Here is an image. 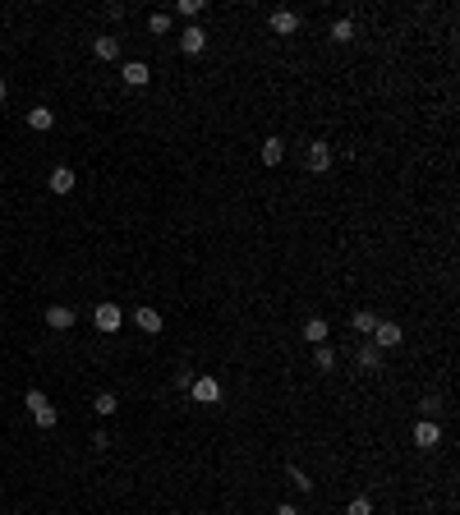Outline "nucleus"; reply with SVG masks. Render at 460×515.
Returning a JSON list of instances; mask_svg holds the SVG:
<instances>
[{
	"label": "nucleus",
	"mask_w": 460,
	"mask_h": 515,
	"mask_svg": "<svg viewBox=\"0 0 460 515\" xmlns=\"http://www.w3.org/2000/svg\"><path fill=\"white\" fill-rule=\"evenodd\" d=\"M92 55L97 60H115L120 55V37H92Z\"/></svg>",
	"instance_id": "nucleus-16"
},
{
	"label": "nucleus",
	"mask_w": 460,
	"mask_h": 515,
	"mask_svg": "<svg viewBox=\"0 0 460 515\" xmlns=\"http://www.w3.org/2000/svg\"><path fill=\"white\" fill-rule=\"evenodd\" d=\"M92 410L102 414V419H111L115 410H120V401H115V391H97V401H92Z\"/></svg>",
	"instance_id": "nucleus-21"
},
{
	"label": "nucleus",
	"mask_w": 460,
	"mask_h": 515,
	"mask_svg": "<svg viewBox=\"0 0 460 515\" xmlns=\"http://www.w3.org/2000/svg\"><path fill=\"white\" fill-rule=\"evenodd\" d=\"M258 157H262V166H281V161H286V143H281L277 134H272V139H262Z\"/></svg>",
	"instance_id": "nucleus-11"
},
{
	"label": "nucleus",
	"mask_w": 460,
	"mask_h": 515,
	"mask_svg": "<svg viewBox=\"0 0 460 515\" xmlns=\"http://www.w3.org/2000/svg\"><path fill=\"white\" fill-rule=\"evenodd\" d=\"M175 9H180L184 18H198V14H203V0H180V5H175Z\"/></svg>",
	"instance_id": "nucleus-26"
},
{
	"label": "nucleus",
	"mask_w": 460,
	"mask_h": 515,
	"mask_svg": "<svg viewBox=\"0 0 460 515\" xmlns=\"http://www.w3.org/2000/svg\"><path fill=\"white\" fill-rule=\"evenodd\" d=\"M74 322H78V313L70 304H51V308H46V327H51V332H70Z\"/></svg>",
	"instance_id": "nucleus-6"
},
{
	"label": "nucleus",
	"mask_w": 460,
	"mask_h": 515,
	"mask_svg": "<svg viewBox=\"0 0 460 515\" xmlns=\"http://www.w3.org/2000/svg\"><path fill=\"white\" fill-rule=\"evenodd\" d=\"M267 23H272V33H277V37H295L299 33V14H295V9H272Z\"/></svg>",
	"instance_id": "nucleus-4"
},
{
	"label": "nucleus",
	"mask_w": 460,
	"mask_h": 515,
	"mask_svg": "<svg viewBox=\"0 0 460 515\" xmlns=\"http://www.w3.org/2000/svg\"><path fill=\"white\" fill-rule=\"evenodd\" d=\"M28 129H37V134L55 129V111L51 106H33V111H28Z\"/></svg>",
	"instance_id": "nucleus-13"
},
{
	"label": "nucleus",
	"mask_w": 460,
	"mask_h": 515,
	"mask_svg": "<svg viewBox=\"0 0 460 515\" xmlns=\"http://www.w3.org/2000/svg\"><path fill=\"white\" fill-rule=\"evenodd\" d=\"M437 442H442V428H437L433 419H419L414 423V446H419V451H433Z\"/></svg>",
	"instance_id": "nucleus-7"
},
{
	"label": "nucleus",
	"mask_w": 460,
	"mask_h": 515,
	"mask_svg": "<svg viewBox=\"0 0 460 515\" xmlns=\"http://www.w3.org/2000/svg\"><path fill=\"white\" fill-rule=\"evenodd\" d=\"M120 79L129 83V87H148V83H152L148 60H129V65H120Z\"/></svg>",
	"instance_id": "nucleus-8"
},
{
	"label": "nucleus",
	"mask_w": 460,
	"mask_h": 515,
	"mask_svg": "<svg viewBox=\"0 0 460 515\" xmlns=\"http://www.w3.org/2000/svg\"><path fill=\"white\" fill-rule=\"evenodd\" d=\"M313 368L331 373V368H336V349H331V345H313Z\"/></svg>",
	"instance_id": "nucleus-20"
},
{
	"label": "nucleus",
	"mask_w": 460,
	"mask_h": 515,
	"mask_svg": "<svg viewBox=\"0 0 460 515\" xmlns=\"http://www.w3.org/2000/svg\"><path fill=\"white\" fill-rule=\"evenodd\" d=\"M400 341H405V332H400L396 322H378V327H373V345H378V349H396Z\"/></svg>",
	"instance_id": "nucleus-9"
},
{
	"label": "nucleus",
	"mask_w": 460,
	"mask_h": 515,
	"mask_svg": "<svg viewBox=\"0 0 460 515\" xmlns=\"http://www.w3.org/2000/svg\"><path fill=\"white\" fill-rule=\"evenodd\" d=\"M120 322H124L120 304H97V313H92V327H97V332H102V336L120 332Z\"/></svg>",
	"instance_id": "nucleus-1"
},
{
	"label": "nucleus",
	"mask_w": 460,
	"mask_h": 515,
	"mask_svg": "<svg viewBox=\"0 0 460 515\" xmlns=\"http://www.w3.org/2000/svg\"><path fill=\"white\" fill-rule=\"evenodd\" d=\"M33 419H37V428H55V423H60V410H55V405L46 401L42 410H33Z\"/></svg>",
	"instance_id": "nucleus-22"
},
{
	"label": "nucleus",
	"mask_w": 460,
	"mask_h": 515,
	"mask_svg": "<svg viewBox=\"0 0 460 515\" xmlns=\"http://www.w3.org/2000/svg\"><path fill=\"white\" fill-rule=\"evenodd\" d=\"M286 479H290V483H295V488H299V492H309V488H313V479H309V474H304V470H299V465H286Z\"/></svg>",
	"instance_id": "nucleus-23"
},
{
	"label": "nucleus",
	"mask_w": 460,
	"mask_h": 515,
	"mask_svg": "<svg viewBox=\"0 0 460 515\" xmlns=\"http://www.w3.org/2000/svg\"><path fill=\"white\" fill-rule=\"evenodd\" d=\"M304 161H309L313 175H327V170H331V143H322V139L309 143V157H304Z\"/></svg>",
	"instance_id": "nucleus-5"
},
{
	"label": "nucleus",
	"mask_w": 460,
	"mask_h": 515,
	"mask_svg": "<svg viewBox=\"0 0 460 515\" xmlns=\"http://www.w3.org/2000/svg\"><path fill=\"white\" fill-rule=\"evenodd\" d=\"M171 28H175V18L166 14V9H156V14H148V33H152V37H166Z\"/></svg>",
	"instance_id": "nucleus-19"
},
{
	"label": "nucleus",
	"mask_w": 460,
	"mask_h": 515,
	"mask_svg": "<svg viewBox=\"0 0 460 515\" xmlns=\"http://www.w3.org/2000/svg\"><path fill=\"white\" fill-rule=\"evenodd\" d=\"M5 97H9V87H5V79H0V102H5Z\"/></svg>",
	"instance_id": "nucleus-28"
},
{
	"label": "nucleus",
	"mask_w": 460,
	"mask_h": 515,
	"mask_svg": "<svg viewBox=\"0 0 460 515\" xmlns=\"http://www.w3.org/2000/svg\"><path fill=\"white\" fill-rule=\"evenodd\" d=\"M189 396H193V401H198V405H217L221 401V382H217V377H193V386H189Z\"/></svg>",
	"instance_id": "nucleus-3"
},
{
	"label": "nucleus",
	"mask_w": 460,
	"mask_h": 515,
	"mask_svg": "<svg viewBox=\"0 0 460 515\" xmlns=\"http://www.w3.org/2000/svg\"><path fill=\"white\" fill-rule=\"evenodd\" d=\"M171 515H180V511H171Z\"/></svg>",
	"instance_id": "nucleus-29"
},
{
	"label": "nucleus",
	"mask_w": 460,
	"mask_h": 515,
	"mask_svg": "<svg viewBox=\"0 0 460 515\" xmlns=\"http://www.w3.org/2000/svg\"><path fill=\"white\" fill-rule=\"evenodd\" d=\"M346 515H373V502H368V497H355L346 506Z\"/></svg>",
	"instance_id": "nucleus-24"
},
{
	"label": "nucleus",
	"mask_w": 460,
	"mask_h": 515,
	"mask_svg": "<svg viewBox=\"0 0 460 515\" xmlns=\"http://www.w3.org/2000/svg\"><path fill=\"white\" fill-rule=\"evenodd\" d=\"M331 42H336V46L355 42V18H336V23H331Z\"/></svg>",
	"instance_id": "nucleus-18"
},
{
	"label": "nucleus",
	"mask_w": 460,
	"mask_h": 515,
	"mask_svg": "<svg viewBox=\"0 0 460 515\" xmlns=\"http://www.w3.org/2000/svg\"><path fill=\"white\" fill-rule=\"evenodd\" d=\"M134 327H139L143 336H156L161 332V313H156V308H134Z\"/></svg>",
	"instance_id": "nucleus-12"
},
{
	"label": "nucleus",
	"mask_w": 460,
	"mask_h": 515,
	"mask_svg": "<svg viewBox=\"0 0 460 515\" xmlns=\"http://www.w3.org/2000/svg\"><path fill=\"white\" fill-rule=\"evenodd\" d=\"M355 359H359V368H364V373H378V368H383V349H378L373 341L359 345V349H355Z\"/></svg>",
	"instance_id": "nucleus-14"
},
{
	"label": "nucleus",
	"mask_w": 460,
	"mask_h": 515,
	"mask_svg": "<svg viewBox=\"0 0 460 515\" xmlns=\"http://www.w3.org/2000/svg\"><path fill=\"white\" fill-rule=\"evenodd\" d=\"M23 405H28V410H42V405H46V391H37V386H28Z\"/></svg>",
	"instance_id": "nucleus-25"
},
{
	"label": "nucleus",
	"mask_w": 460,
	"mask_h": 515,
	"mask_svg": "<svg viewBox=\"0 0 460 515\" xmlns=\"http://www.w3.org/2000/svg\"><path fill=\"white\" fill-rule=\"evenodd\" d=\"M74 170L70 166H55L51 175H46V189H51V193H60V198H65V193H74Z\"/></svg>",
	"instance_id": "nucleus-10"
},
{
	"label": "nucleus",
	"mask_w": 460,
	"mask_h": 515,
	"mask_svg": "<svg viewBox=\"0 0 460 515\" xmlns=\"http://www.w3.org/2000/svg\"><path fill=\"white\" fill-rule=\"evenodd\" d=\"M299 336H304L309 345H327V318H309V322H304V332H299Z\"/></svg>",
	"instance_id": "nucleus-15"
},
{
	"label": "nucleus",
	"mask_w": 460,
	"mask_h": 515,
	"mask_svg": "<svg viewBox=\"0 0 460 515\" xmlns=\"http://www.w3.org/2000/svg\"><path fill=\"white\" fill-rule=\"evenodd\" d=\"M277 515H299L295 506H290V502H286V506H277Z\"/></svg>",
	"instance_id": "nucleus-27"
},
{
	"label": "nucleus",
	"mask_w": 460,
	"mask_h": 515,
	"mask_svg": "<svg viewBox=\"0 0 460 515\" xmlns=\"http://www.w3.org/2000/svg\"><path fill=\"white\" fill-rule=\"evenodd\" d=\"M350 327H355L359 336H373V327H378V313H368V308H355V313H350Z\"/></svg>",
	"instance_id": "nucleus-17"
},
{
	"label": "nucleus",
	"mask_w": 460,
	"mask_h": 515,
	"mask_svg": "<svg viewBox=\"0 0 460 515\" xmlns=\"http://www.w3.org/2000/svg\"><path fill=\"white\" fill-rule=\"evenodd\" d=\"M180 51L184 55H203V51H208V28H203V23H189L180 33Z\"/></svg>",
	"instance_id": "nucleus-2"
}]
</instances>
